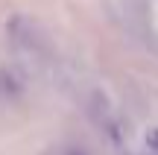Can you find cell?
Here are the masks:
<instances>
[{"label":"cell","mask_w":158,"mask_h":155,"mask_svg":"<svg viewBox=\"0 0 158 155\" xmlns=\"http://www.w3.org/2000/svg\"><path fill=\"white\" fill-rule=\"evenodd\" d=\"M117 18L129 32L141 35L147 32L149 27V12H147V3L143 0H120V9H117Z\"/></svg>","instance_id":"6da1fadb"}]
</instances>
